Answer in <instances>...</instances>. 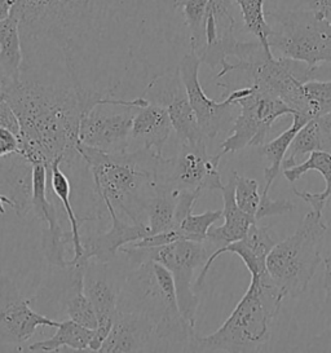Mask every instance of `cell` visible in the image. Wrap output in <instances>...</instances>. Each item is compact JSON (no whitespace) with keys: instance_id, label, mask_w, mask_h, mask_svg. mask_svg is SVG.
<instances>
[{"instance_id":"1","label":"cell","mask_w":331,"mask_h":353,"mask_svg":"<svg viewBox=\"0 0 331 353\" xmlns=\"http://www.w3.org/2000/svg\"><path fill=\"white\" fill-rule=\"evenodd\" d=\"M172 0H17L22 73L113 94L177 32Z\"/></svg>"},{"instance_id":"2","label":"cell","mask_w":331,"mask_h":353,"mask_svg":"<svg viewBox=\"0 0 331 353\" xmlns=\"http://www.w3.org/2000/svg\"><path fill=\"white\" fill-rule=\"evenodd\" d=\"M1 90L20 122V154L31 165L50 168L60 161L72 167L84 161L78 145L86 106L74 85L21 75Z\"/></svg>"},{"instance_id":"3","label":"cell","mask_w":331,"mask_h":353,"mask_svg":"<svg viewBox=\"0 0 331 353\" xmlns=\"http://www.w3.org/2000/svg\"><path fill=\"white\" fill-rule=\"evenodd\" d=\"M78 152L92 175L100 203H110L132 223L148 225L146 208L155 194L158 166L163 156L146 149L105 153L82 144Z\"/></svg>"},{"instance_id":"4","label":"cell","mask_w":331,"mask_h":353,"mask_svg":"<svg viewBox=\"0 0 331 353\" xmlns=\"http://www.w3.org/2000/svg\"><path fill=\"white\" fill-rule=\"evenodd\" d=\"M118 311L140 313L154 323L159 352H189L196 335L183 317L171 272L159 263L131 267L124 280Z\"/></svg>"},{"instance_id":"5","label":"cell","mask_w":331,"mask_h":353,"mask_svg":"<svg viewBox=\"0 0 331 353\" xmlns=\"http://www.w3.org/2000/svg\"><path fill=\"white\" fill-rule=\"evenodd\" d=\"M285 295L277 286L261 288L251 279L248 290L217 332L194 335L189 352H260L270 341L272 323Z\"/></svg>"},{"instance_id":"6","label":"cell","mask_w":331,"mask_h":353,"mask_svg":"<svg viewBox=\"0 0 331 353\" xmlns=\"http://www.w3.org/2000/svg\"><path fill=\"white\" fill-rule=\"evenodd\" d=\"M326 232L322 214L310 211L291 236L270 250L267 270L285 298H298L308 290L322 261L321 245Z\"/></svg>"},{"instance_id":"7","label":"cell","mask_w":331,"mask_h":353,"mask_svg":"<svg viewBox=\"0 0 331 353\" xmlns=\"http://www.w3.org/2000/svg\"><path fill=\"white\" fill-rule=\"evenodd\" d=\"M215 249L205 241L179 239L172 243L158 248H122L130 268L145 261H155L171 272L175 282L176 298L179 308L186 322L196 327L197 312L199 298L194 289V274L198 268H203Z\"/></svg>"},{"instance_id":"8","label":"cell","mask_w":331,"mask_h":353,"mask_svg":"<svg viewBox=\"0 0 331 353\" xmlns=\"http://www.w3.org/2000/svg\"><path fill=\"white\" fill-rule=\"evenodd\" d=\"M273 20L269 47L282 56L319 70L331 63V21L310 10L270 12Z\"/></svg>"},{"instance_id":"9","label":"cell","mask_w":331,"mask_h":353,"mask_svg":"<svg viewBox=\"0 0 331 353\" xmlns=\"http://www.w3.org/2000/svg\"><path fill=\"white\" fill-rule=\"evenodd\" d=\"M227 99L237 105L239 113L220 145L223 154L246 148H260L265 143L274 122L283 115H292V110L279 97L251 84L229 91Z\"/></svg>"},{"instance_id":"10","label":"cell","mask_w":331,"mask_h":353,"mask_svg":"<svg viewBox=\"0 0 331 353\" xmlns=\"http://www.w3.org/2000/svg\"><path fill=\"white\" fill-rule=\"evenodd\" d=\"M149 103L137 96L132 100L103 97L83 115L79 144L105 153H124L131 149V128L139 108Z\"/></svg>"},{"instance_id":"11","label":"cell","mask_w":331,"mask_h":353,"mask_svg":"<svg viewBox=\"0 0 331 353\" xmlns=\"http://www.w3.org/2000/svg\"><path fill=\"white\" fill-rule=\"evenodd\" d=\"M224 156L208 154L207 144H179V150L171 158H161L157 184L174 189L206 192L221 190L224 187L220 174V161Z\"/></svg>"},{"instance_id":"12","label":"cell","mask_w":331,"mask_h":353,"mask_svg":"<svg viewBox=\"0 0 331 353\" xmlns=\"http://www.w3.org/2000/svg\"><path fill=\"white\" fill-rule=\"evenodd\" d=\"M115 261L103 263L90 259L83 265V289L96 312L99 325L93 330L91 352H99L103 341L113 327L118 312V301L127 273L115 265ZM77 265V264H75Z\"/></svg>"},{"instance_id":"13","label":"cell","mask_w":331,"mask_h":353,"mask_svg":"<svg viewBox=\"0 0 331 353\" xmlns=\"http://www.w3.org/2000/svg\"><path fill=\"white\" fill-rule=\"evenodd\" d=\"M140 97L145 99L149 104L161 105L167 109L179 144L208 143L189 103L185 85L183 83L177 65L174 69L155 75L145 85Z\"/></svg>"},{"instance_id":"14","label":"cell","mask_w":331,"mask_h":353,"mask_svg":"<svg viewBox=\"0 0 331 353\" xmlns=\"http://www.w3.org/2000/svg\"><path fill=\"white\" fill-rule=\"evenodd\" d=\"M201 59L193 51L185 53L177 63L183 83L185 85L189 103L192 105L194 114L207 140L217 139L221 132H229L236 119V109L238 106L229 101L227 97L217 103L210 99L199 82Z\"/></svg>"},{"instance_id":"15","label":"cell","mask_w":331,"mask_h":353,"mask_svg":"<svg viewBox=\"0 0 331 353\" xmlns=\"http://www.w3.org/2000/svg\"><path fill=\"white\" fill-rule=\"evenodd\" d=\"M31 298L26 299L16 283L0 270V343L21 345L30 341L38 327H57L60 321L47 317L31 308Z\"/></svg>"},{"instance_id":"16","label":"cell","mask_w":331,"mask_h":353,"mask_svg":"<svg viewBox=\"0 0 331 353\" xmlns=\"http://www.w3.org/2000/svg\"><path fill=\"white\" fill-rule=\"evenodd\" d=\"M48 175L47 166L32 165V196L31 211L43 224L41 248L48 264L56 268L70 267V259H66V246L72 243V233L62 228L59 211L48 198Z\"/></svg>"},{"instance_id":"17","label":"cell","mask_w":331,"mask_h":353,"mask_svg":"<svg viewBox=\"0 0 331 353\" xmlns=\"http://www.w3.org/2000/svg\"><path fill=\"white\" fill-rule=\"evenodd\" d=\"M105 208L112 220V227L103 233L82 236L83 254L78 263L90 259L110 263L118 259V254L122 248L150 234L146 224L126 221L110 203H105Z\"/></svg>"},{"instance_id":"18","label":"cell","mask_w":331,"mask_h":353,"mask_svg":"<svg viewBox=\"0 0 331 353\" xmlns=\"http://www.w3.org/2000/svg\"><path fill=\"white\" fill-rule=\"evenodd\" d=\"M279 242L277 236L274 234L273 230H270L268 227L258 225V223L252 224L251 228L248 229V234L239 241H236L230 245H228L223 249H217L210 255V258L201 270L199 276L197 277L194 282V289H201L207 273L214 264V261L221 256L223 254H234L238 255L239 259L242 260L246 265L248 272L251 276H261L267 273V258H268L270 250L276 246Z\"/></svg>"},{"instance_id":"19","label":"cell","mask_w":331,"mask_h":353,"mask_svg":"<svg viewBox=\"0 0 331 353\" xmlns=\"http://www.w3.org/2000/svg\"><path fill=\"white\" fill-rule=\"evenodd\" d=\"M99 352H159L154 323L136 312H117L113 327Z\"/></svg>"},{"instance_id":"20","label":"cell","mask_w":331,"mask_h":353,"mask_svg":"<svg viewBox=\"0 0 331 353\" xmlns=\"http://www.w3.org/2000/svg\"><path fill=\"white\" fill-rule=\"evenodd\" d=\"M174 132L167 109L157 104L139 108L131 128V149H146L163 156V148Z\"/></svg>"},{"instance_id":"21","label":"cell","mask_w":331,"mask_h":353,"mask_svg":"<svg viewBox=\"0 0 331 353\" xmlns=\"http://www.w3.org/2000/svg\"><path fill=\"white\" fill-rule=\"evenodd\" d=\"M223 194V219L224 224L220 227H211L207 233L206 241L214 249H223L228 245L243 239L252 224L258 223L254 216L248 215L238 208L234 197V175L229 177L227 184L221 188Z\"/></svg>"},{"instance_id":"22","label":"cell","mask_w":331,"mask_h":353,"mask_svg":"<svg viewBox=\"0 0 331 353\" xmlns=\"http://www.w3.org/2000/svg\"><path fill=\"white\" fill-rule=\"evenodd\" d=\"M0 187L7 189L13 211L25 218L31 211L32 165L19 153L0 158Z\"/></svg>"},{"instance_id":"23","label":"cell","mask_w":331,"mask_h":353,"mask_svg":"<svg viewBox=\"0 0 331 353\" xmlns=\"http://www.w3.org/2000/svg\"><path fill=\"white\" fill-rule=\"evenodd\" d=\"M234 175V197L238 208L248 215L254 216L257 221L263 219L285 215L295 210V205L288 199H270L268 194L260 192V185L255 179Z\"/></svg>"},{"instance_id":"24","label":"cell","mask_w":331,"mask_h":353,"mask_svg":"<svg viewBox=\"0 0 331 353\" xmlns=\"http://www.w3.org/2000/svg\"><path fill=\"white\" fill-rule=\"evenodd\" d=\"M308 171H317L320 172L326 187L321 193H310V192H299L298 189L292 188V193L303 199L307 205H310L312 211L317 214H323L329 199L331 198V153L329 152H313L310 153L307 161L303 163H298L294 167L283 170V176L290 181L295 183L300 177L304 176Z\"/></svg>"},{"instance_id":"25","label":"cell","mask_w":331,"mask_h":353,"mask_svg":"<svg viewBox=\"0 0 331 353\" xmlns=\"http://www.w3.org/2000/svg\"><path fill=\"white\" fill-rule=\"evenodd\" d=\"M319 150L331 153V113L313 118L300 128L282 162V170L298 165L300 157Z\"/></svg>"},{"instance_id":"26","label":"cell","mask_w":331,"mask_h":353,"mask_svg":"<svg viewBox=\"0 0 331 353\" xmlns=\"http://www.w3.org/2000/svg\"><path fill=\"white\" fill-rule=\"evenodd\" d=\"M23 63L19 20L10 14L0 21V88L20 81Z\"/></svg>"},{"instance_id":"27","label":"cell","mask_w":331,"mask_h":353,"mask_svg":"<svg viewBox=\"0 0 331 353\" xmlns=\"http://www.w3.org/2000/svg\"><path fill=\"white\" fill-rule=\"evenodd\" d=\"M50 177H51V189L53 194L62 203L63 211L68 216L69 224H70V233H72V258L70 260V265H75L81 258H82V234H81V227L83 223L86 221H94L100 220L101 218L96 215H87L83 218H78L75 214V210L72 208V185H70V179L62 171L61 162L57 161L52 165L50 168Z\"/></svg>"},{"instance_id":"28","label":"cell","mask_w":331,"mask_h":353,"mask_svg":"<svg viewBox=\"0 0 331 353\" xmlns=\"http://www.w3.org/2000/svg\"><path fill=\"white\" fill-rule=\"evenodd\" d=\"M292 123L286 131H283L276 139L264 143L259 148V153L268 161V167L264 170L265 185L263 189V194H268L269 189L282 170V162L289 152L290 145L294 137L299 132L300 128L305 125L310 119L299 114H292Z\"/></svg>"},{"instance_id":"29","label":"cell","mask_w":331,"mask_h":353,"mask_svg":"<svg viewBox=\"0 0 331 353\" xmlns=\"http://www.w3.org/2000/svg\"><path fill=\"white\" fill-rule=\"evenodd\" d=\"M56 334L46 341L31 343L28 350L31 352H59L62 347L72 351H91L93 330L72 321L70 319L60 321Z\"/></svg>"},{"instance_id":"30","label":"cell","mask_w":331,"mask_h":353,"mask_svg":"<svg viewBox=\"0 0 331 353\" xmlns=\"http://www.w3.org/2000/svg\"><path fill=\"white\" fill-rule=\"evenodd\" d=\"M176 203L177 190L163 187L161 184L155 185V194L146 208L148 227L150 234L177 229L175 221Z\"/></svg>"},{"instance_id":"31","label":"cell","mask_w":331,"mask_h":353,"mask_svg":"<svg viewBox=\"0 0 331 353\" xmlns=\"http://www.w3.org/2000/svg\"><path fill=\"white\" fill-rule=\"evenodd\" d=\"M172 3L181 12L189 32V48L198 54L205 46V21L210 0H172Z\"/></svg>"},{"instance_id":"32","label":"cell","mask_w":331,"mask_h":353,"mask_svg":"<svg viewBox=\"0 0 331 353\" xmlns=\"http://www.w3.org/2000/svg\"><path fill=\"white\" fill-rule=\"evenodd\" d=\"M242 13L245 30L255 35V38L267 52H272L269 47V35L272 34V26L267 21L264 12L265 0H233Z\"/></svg>"},{"instance_id":"33","label":"cell","mask_w":331,"mask_h":353,"mask_svg":"<svg viewBox=\"0 0 331 353\" xmlns=\"http://www.w3.org/2000/svg\"><path fill=\"white\" fill-rule=\"evenodd\" d=\"M223 219V210H207L203 214H188L181 221L179 230L183 233L184 239L205 242L210 228Z\"/></svg>"},{"instance_id":"34","label":"cell","mask_w":331,"mask_h":353,"mask_svg":"<svg viewBox=\"0 0 331 353\" xmlns=\"http://www.w3.org/2000/svg\"><path fill=\"white\" fill-rule=\"evenodd\" d=\"M304 94L310 106V119L331 113V81L320 82L310 79L305 82Z\"/></svg>"},{"instance_id":"35","label":"cell","mask_w":331,"mask_h":353,"mask_svg":"<svg viewBox=\"0 0 331 353\" xmlns=\"http://www.w3.org/2000/svg\"><path fill=\"white\" fill-rule=\"evenodd\" d=\"M325 264V277H323V289H325V312L328 313V327L313 338L308 345L307 351L310 352H331V254L323 259Z\"/></svg>"},{"instance_id":"36","label":"cell","mask_w":331,"mask_h":353,"mask_svg":"<svg viewBox=\"0 0 331 353\" xmlns=\"http://www.w3.org/2000/svg\"><path fill=\"white\" fill-rule=\"evenodd\" d=\"M20 154V139L19 135L12 132L8 128L0 127V158Z\"/></svg>"},{"instance_id":"37","label":"cell","mask_w":331,"mask_h":353,"mask_svg":"<svg viewBox=\"0 0 331 353\" xmlns=\"http://www.w3.org/2000/svg\"><path fill=\"white\" fill-rule=\"evenodd\" d=\"M0 127L8 128L16 135L20 134L19 118L6 99L0 101Z\"/></svg>"},{"instance_id":"38","label":"cell","mask_w":331,"mask_h":353,"mask_svg":"<svg viewBox=\"0 0 331 353\" xmlns=\"http://www.w3.org/2000/svg\"><path fill=\"white\" fill-rule=\"evenodd\" d=\"M305 8L331 21V0H304Z\"/></svg>"},{"instance_id":"39","label":"cell","mask_w":331,"mask_h":353,"mask_svg":"<svg viewBox=\"0 0 331 353\" xmlns=\"http://www.w3.org/2000/svg\"><path fill=\"white\" fill-rule=\"evenodd\" d=\"M17 0H0V21L7 20L12 14Z\"/></svg>"},{"instance_id":"40","label":"cell","mask_w":331,"mask_h":353,"mask_svg":"<svg viewBox=\"0 0 331 353\" xmlns=\"http://www.w3.org/2000/svg\"><path fill=\"white\" fill-rule=\"evenodd\" d=\"M6 206L13 210V202L10 201V198L3 193H0V214H6Z\"/></svg>"},{"instance_id":"41","label":"cell","mask_w":331,"mask_h":353,"mask_svg":"<svg viewBox=\"0 0 331 353\" xmlns=\"http://www.w3.org/2000/svg\"><path fill=\"white\" fill-rule=\"evenodd\" d=\"M4 99V94H3V90L0 88V101Z\"/></svg>"}]
</instances>
